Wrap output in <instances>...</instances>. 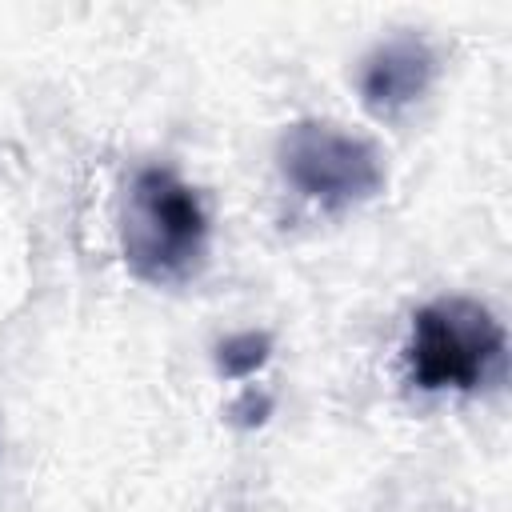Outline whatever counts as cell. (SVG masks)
Returning a JSON list of instances; mask_svg holds the SVG:
<instances>
[{
    "instance_id": "1",
    "label": "cell",
    "mask_w": 512,
    "mask_h": 512,
    "mask_svg": "<svg viewBox=\"0 0 512 512\" xmlns=\"http://www.w3.org/2000/svg\"><path fill=\"white\" fill-rule=\"evenodd\" d=\"M208 244V212L192 184L172 168L148 164L128 180L120 212V248L148 284H176L196 272Z\"/></svg>"
},
{
    "instance_id": "2",
    "label": "cell",
    "mask_w": 512,
    "mask_h": 512,
    "mask_svg": "<svg viewBox=\"0 0 512 512\" xmlns=\"http://www.w3.org/2000/svg\"><path fill=\"white\" fill-rule=\"evenodd\" d=\"M408 376L424 392H476L504 360L500 320L468 296H440L412 316Z\"/></svg>"
},
{
    "instance_id": "3",
    "label": "cell",
    "mask_w": 512,
    "mask_h": 512,
    "mask_svg": "<svg viewBox=\"0 0 512 512\" xmlns=\"http://www.w3.org/2000/svg\"><path fill=\"white\" fill-rule=\"evenodd\" d=\"M280 176L320 208H352L384 188V160L368 136L344 132L328 120H300L276 144Z\"/></svg>"
},
{
    "instance_id": "4",
    "label": "cell",
    "mask_w": 512,
    "mask_h": 512,
    "mask_svg": "<svg viewBox=\"0 0 512 512\" xmlns=\"http://www.w3.org/2000/svg\"><path fill=\"white\" fill-rule=\"evenodd\" d=\"M432 76H436L432 44L424 36H416V32H400V36L380 40L360 60L356 88H360V100H364V108L372 116L392 120V116H400L404 108H412L428 92Z\"/></svg>"
},
{
    "instance_id": "5",
    "label": "cell",
    "mask_w": 512,
    "mask_h": 512,
    "mask_svg": "<svg viewBox=\"0 0 512 512\" xmlns=\"http://www.w3.org/2000/svg\"><path fill=\"white\" fill-rule=\"evenodd\" d=\"M268 356H272V336H268V332H236V336L220 340V348H216V368H220V376H228V380H244V376H252L256 368H264Z\"/></svg>"
},
{
    "instance_id": "6",
    "label": "cell",
    "mask_w": 512,
    "mask_h": 512,
    "mask_svg": "<svg viewBox=\"0 0 512 512\" xmlns=\"http://www.w3.org/2000/svg\"><path fill=\"white\" fill-rule=\"evenodd\" d=\"M268 412H272V396H268V392H256V388H248V392L228 408V416H232L236 424H244V428L264 424Z\"/></svg>"
}]
</instances>
